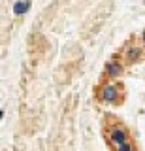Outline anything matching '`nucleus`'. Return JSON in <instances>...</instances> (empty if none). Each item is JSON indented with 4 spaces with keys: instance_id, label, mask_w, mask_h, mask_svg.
<instances>
[{
    "instance_id": "nucleus-1",
    "label": "nucleus",
    "mask_w": 145,
    "mask_h": 151,
    "mask_svg": "<svg viewBox=\"0 0 145 151\" xmlns=\"http://www.w3.org/2000/svg\"><path fill=\"white\" fill-rule=\"evenodd\" d=\"M115 98H117V87L115 85L104 87V91H102V100L104 102H115Z\"/></svg>"
},
{
    "instance_id": "nucleus-2",
    "label": "nucleus",
    "mask_w": 145,
    "mask_h": 151,
    "mask_svg": "<svg viewBox=\"0 0 145 151\" xmlns=\"http://www.w3.org/2000/svg\"><path fill=\"white\" fill-rule=\"evenodd\" d=\"M111 140L115 142L117 145H121V144H124V142H128V136H126V130L124 129H113V132H111Z\"/></svg>"
},
{
    "instance_id": "nucleus-3",
    "label": "nucleus",
    "mask_w": 145,
    "mask_h": 151,
    "mask_svg": "<svg viewBox=\"0 0 145 151\" xmlns=\"http://www.w3.org/2000/svg\"><path fill=\"white\" fill-rule=\"evenodd\" d=\"M29 8H30L29 0H25V2H17L15 6H13V13H15V15H23L25 12H29Z\"/></svg>"
},
{
    "instance_id": "nucleus-4",
    "label": "nucleus",
    "mask_w": 145,
    "mask_h": 151,
    "mask_svg": "<svg viewBox=\"0 0 145 151\" xmlns=\"http://www.w3.org/2000/svg\"><path fill=\"white\" fill-rule=\"evenodd\" d=\"M121 74V64L117 63H109L107 64V76H109V78H115V76H119Z\"/></svg>"
},
{
    "instance_id": "nucleus-5",
    "label": "nucleus",
    "mask_w": 145,
    "mask_h": 151,
    "mask_svg": "<svg viewBox=\"0 0 145 151\" xmlns=\"http://www.w3.org/2000/svg\"><path fill=\"white\" fill-rule=\"evenodd\" d=\"M138 57H139V49H134L132 51H128V53H126V59L130 60V63H134V60H138Z\"/></svg>"
},
{
    "instance_id": "nucleus-6",
    "label": "nucleus",
    "mask_w": 145,
    "mask_h": 151,
    "mask_svg": "<svg viewBox=\"0 0 145 151\" xmlns=\"http://www.w3.org/2000/svg\"><path fill=\"white\" fill-rule=\"evenodd\" d=\"M117 151H134V147H132V144H130V142H124V144L117 145Z\"/></svg>"
}]
</instances>
